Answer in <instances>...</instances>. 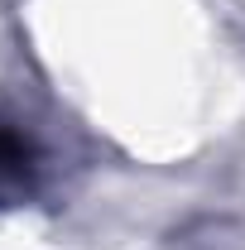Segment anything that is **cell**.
Segmentation results:
<instances>
[{"label":"cell","mask_w":245,"mask_h":250,"mask_svg":"<svg viewBox=\"0 0 245 250\" xmlns=\"http://www.w3.org/2000/svg\"><path fill=\"white\" fill-rule=\"evenodd\" d=\"M29 173V145L10 130H0V183L5 178H24Z\"/></svg>","instance_id":"obj_1"}]
</instances>
